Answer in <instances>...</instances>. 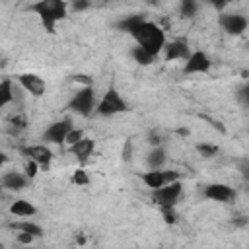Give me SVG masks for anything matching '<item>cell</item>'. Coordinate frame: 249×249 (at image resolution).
<instances>
[{
	"mask_svg": "<svg viewBox=\"0 0 249 249\" xmlns=\"http://www.w3.org/2000/svg\"><path fill=\"white\" fill-rule=\"evenodd\" d=\"M117 27L124 33H128L136 41V45L142 47L154 58L161 54L167 37H165V31L158 23L146 19L140 14H132V16H126L124 19H121L117 23Z\"/></svg>",
	"mask_w": 249,
	"mask_h": 249,
	"instance_id": "cell-1",
	"label": "cell"
},
{
	"mask_svg": "<svg viewBox=\"0 0 249 249\" xmlns=\"http://www.w3.org/2000/svg\"><path fill=\"white\" fill-rule=\"evenodd\" d=\"M29 10L41 19L43 27L49 33H54V27L60 19L66 18L68 14V2L66 0H35Z\"/></svg>",
	"mask_w": 249,
	"mask_h": 249,
	"instance_id": "cell-2",
	"label": "cell"
},
{
	"mask_svg": "<svg viewBox=\"0 0 249 249\" xmlns=\"http://www.w3.org/2000/svg\"><path fill=\"white\" fill-rule=\"evenodd\" d=\"M95 105H97V95L91 84H86L84 88H80L68 101V109L80 117H89L95 111Z\"/></svg>",
	"mask_w": 249,
	"mask_h": 249,
	"instance_id": "cell-3",
	"label": "cell"
},
{
	"mask_svg": "<svg viewBox=\"0 0 249 249\" xmlns=\"http://www.w3.org/2000/svg\"><path fill=\"white\" fill-rule=\"evenodd\" d=\"M124 111H128L126 99L115 88H109L103 93V97L97 101L93 113L99 115V117H113V115H119V113H124Z\"/></svg>",
	"mask_w": 249,
	"mask_h": 249,
	"instance_id": "cell-4",
	"label": "cell"
},
{
	"mask_svg": "<svg viewBox=\"0 0 249 249\" xmlns=\"http://www.w3.org/2000/svg\"><path fill=\"white\" fill-rule=\"evenodd\" d=\"M183 195V183L181 179H175L163 187H158L152 191V202L158 206V208H169V206H175L179 202Z\"/></svg>",
	"mask_w": 249,
	"mask_h": 249,
	"instance_id": "cell-5",
	"label": "cell"
},
{
	"mask_svg": "<svg viewBox=\"0 0 249 249\" xmlns=\"http://www.w3.org/2000/svg\"><path fill=\"white\" fill-rule=\"evenodd\" d=\"M140 179L144 181V185H146L150 191H154V189L163 187V185H167V183H171V181H175V179H181V177H179L177 171H173V169H163V167H161V169H148V171H144Z\"/></svg>",
	"mask_w": 249,
	"mask_h": 249,
	"instance_id": "cell-6",
	"label": "cell"
},
{
	"mask_svg": "<svg viewBox=\"0 0 249 249\" xmlns=\"http://www.w3.org/2000/svg\"><path fill=\"white\" fill-rule=\"evenodd\" d=\"M27 160H33L35 163H39L41 169H49L51 161H53V150L47 144H31V146H23L19 150Z\"/></svg>",
	"mask_w": 249,
	"mask_h": 249,
	"instance_id": "cell-7",
	"label": "cell"
},
{
	"mask_svg": "<svg viewBox=\"0 0 249 249\" xmlns=\"http://www.w3.org/2000/svg\"><path fill=\"white\" fill-rule=\"evenodd\" d=\"M218 23L228 35H233V37L243 35L249 27V19L243 14H222Z\"/></svg>",
	"mask_w": 249,
	"mask_h": 249,
	"instance_id": "cell-8",
	"label": "cell"
},
{
	"mask_svg": "<svg viewBox=\"0 0 249 249\" xmlns=\"http://www.w3.org/2000/svg\"><path fill=\"white\" fill-rule=\"evenodd\" d=\"M210 66H212V60L204 51H191V54L185 58L183 72L185 74H206Z\"/></svg>",
	"mask_w": 249,
	"mask_h": 249,
	"instance_id": "cell-9",
	"label": "cell"
},
{
	"mask_svg": "<svg viewBox=\"0 0 249 249\" xmlns=\"http://www.w3.org/2000/svg\"><path fill=\"white\" fill-rule=\"evenodd\" d=\"M72 128V121L70 119H60L54 121L47 126V130L43 132V140L45 144H64L68 130Z\"/></svg>",
	"mask_w": 249,
	"mask_h": 249,
	"instance_id": "cell-10",
	"label": "cell"
},
{
	"mask_svg": "<svg viewBox=\"0 0 249 249\" xmlns=\"http://www.w3.org/2000/svg\"><path fill=\"white\" fill-rule=\"evenodd\" d=\"M204 198L212 200V202H230L235 198V189L226 185V183H210L204 187Z\"/></svg>",
	"mask_w": 249,
	"mask_h": 249,
	"instance_id": "cell-11",
	"label": "cell"
},
{
	"mask_svg": "<svg viewBox=\"0 0 249 249\" xmlns=\"http://www.w3.org/2000/svg\"><path fill=\"white\" fill-rule=\"evenodd\" d=\"M18 82L19 86L33 97H41L45 91H47V82L39 76V74H33V72H23L18 76Z\"/></svg>",
	"mask_w": 249,
	"mask_h": 249,
	"instance_id": "cell-12",
	"label": "cell"
},
{
	"mask_svg": "<svg viewBox=\"0 0 249 249\" xmlns=\"http://www.w3.org/2000/svg\"><path fill=\"white\" fill-rule=\"evenodd\" d=\"M29 181H31V179H29L25 173H21V171H6V173H2V177H0L2 189L10 191V193H19V191H23V189L29 185Z\"/></svg>",
	"mask_w": 249,
	"mask_h": 249,
	"instance_id": "cell-13",
	"label": "cell"
},
{
	"mask_svg": "<svg viewBox=\"0 0 249 249\" xmlns=\"http://www.w3.org/2000/svg\"><path fill=\"white\" fill-rule=\"evenodd\" d=\"M161 53H163V58L167 62H171V60H185L191 54V49H189V43L187 41L175 39V41H165Z\"/></svg>",
	"mask_w": 249,
	"mask_h": 249,
	"instance_id": "cell-14",
	"label": "cell"
},
{
	"mask_svg": "<svg viewBox=\"0 0 249 249\" xmlns=\"http://www.w3.org/2000/svg\"><path fill=\"white\" fill-rule=\"evenodd\" d=\"M93 150H95V142H93L91 138H88V136H82L78 142H74V144L68 146V152H70L80 163H86V161L89 160V156L93 154Z\"/></svg>",
	"mask_w": 249,
	"mask_h": 249,
	"instance_id": "cell-15",
	"label": "cell"
},
{
	"mask_svg": "<svg viewBox=\"0 0 249 249\" xmlns=\"http://www.w3.org/2000/svg\"><path fill=\"white\" fill-rule=\"evenodd\" d=\"M167 161V152L165 148L160 144V146H152L148 156H146V163H148V169H161Z\"/></svg>",
	"mask_w": 249,
	"mask_h": 249,
	"instance_id": "cell-16",
	"label": "cell"
},
{
	"mask_svg": "<svg viewBox=\"0 0 249 249\" xmlns=\"http://www.w3.org/2000/svg\"><path fill=\"white\" fill-rule=\"evenodd\" d=\"M10 214L16 216V218H31V216L37 214V208H35V204H31L29 200L18 198V200H14V202L10 204Z\"/></svg>",
	"mask_w": 249,
	"mask_h": 249,
	"instance_id": "cell-17",
	"label": "cell"
},
{
	"mask_svg": "<svg viewBox=\"0 0 249 249\" xmlns=\"http://www.w3.org/2000/svg\"><path fill=\"white\" fill-rule=\"evenodd\" d=\"M10 230L14 231H25V233H31L35 237H41L43 235V228L37 224V222H31V220H18V222H12L10 224Z\"/></svg>",
	"mask_w": 249,
	"mask_h": 249,
	"instance_id": "cell-18",
	"label": "cell"
},
{
	"mask_svg": "<svg viewBox=\"0 0 249 249\" xmlns=\"http://www.w3.org/2000/svg\"><path fill=\"white\" fill-rule=\"evenodd\" d=\"M14 101V84L10 78L0 80V109Z\"/></svg>",
	"mask_w": 249,
	"mask_h": 249,
	"instance_id": "cell-19",
	"label": "cell"
},
{
	"mask_svg": "<svg viewBox=\"0 0 249 249\" xmlns=\"http://www.w3.org/2000/svg\"><path fill=\"white\" fill-rule=\"evenodd\" d=\"M200 2L198 0H179V14L183 18H195L198 12Z\"/></svg>",
	"mask_w": 249,
	"mask_h": 249,
	"instance_id": "cell-20",
	"label": "cell"
},
{
	"mask_svg": "<svg viewBox=\"0 0 249 249\" xmlns=\"http://www.w3.org/2000/svg\"><path fill=\"white\" fill-rule=\"evenodd\" d=\"M130 56L134 58V62H138V64H142V66H148V64H152V60H154V56H152V54H148V53H146L142 47H138V45H134V47H132Z\"/></svg>",
	"mask_w": 249,
	"mask_h": 249,
	"instance_id": "cell-21",
	"label": "cell"
},
{
	"mask_svg": "<svg viewBox=\"0 0 249 249\" xmlns=\"http://www.w3.org/2000/svg\"><path fill=\"white\" fill-rule=\"evenodd\" d=\"M196 152L202 156V158H214V156H218V152H220V148L216 146V144H208V142H202V144H196Z\"/></svg>",
	"mask_w": 249,
	"mask_h": 249,
	"instance_id": "cell-22",
	"label": "cell"
},
{
	"mask_svg": "<svg viewBox=\"0 0 249 249\" xmlns=\"http://www.w3.org/2000/svg\"><path fill=\"white\" fill-rule=\"evenodd\" d=\"M10 126H12V132H19V130H23L25 126H27V117L23 115V113H19V115H16V117H12L10 119Z\"/></svg>",
	"mask_w": 249,
	"mask_h": 249,
	"instance_id": "cell-23",
	"label": "cell"
},
{
	"mask_svg": "<svg viewBox=\"0 0 249 249\" xmlns=\"http://www.w3.org/2000/svg\"><path fill=\"white\" fill-rule=\"evenodd\" d=\"M72 183L74 185H78V187H86V185H89V175H88V171L86 169H76L74 173H72Z\"/></svg>",
	"mask_w": 249,
	"mask_h": 249,
	"instance_id": "cell-24",
	"label": "cell"
},
{
	"mask_svg": "<svg viewBox=\"0 0 249 249\" xmlns=\"http://www.w3.org/2000/svg\"><path fill=\"white\" fill-rule=\"evenodd\" d=\"M39 169H41L39 163H35L33 160H27V161H25V167H23V173H25L29 179H35L37 173H39Z\"/></svg>",
	"mask_w": 249,
	"mask_h": 249,
	"instance_id": "cell-25",
	"label": "cell"
},
{
	"mask_svg": "<svg viewBox=\"0 0 249 249\" xmlns=\"http://www.w3.org/2000/svg\"><path fill=\"white\" fill-rule=\"evenodd\" d=\"M161 210V216H163V222L165 224H175L177 222V212H175V206H169V208H160Z\"/></svg>",
	"mask_w": 249,
	"mask_h": 249,
	"instance_id": "cell-26",
	"label": "cell"
},
{
	"mask_svg": "<svg viewBox=\"0 0 249 249\" xmlns=\"http://www.w3.org/2000/svg\"><path fill=\"white\" fill-rule=\"evenodd\" d=\"M82 136H84V130H82V128H74V126H72V128L68 130V134H66V140H64V144H68V146H70V144L78 142Z\"/></svg>",
	"mask_w": 249,
	"mask_h": 249,
	"instance_id": "cell-27",
	"label": "cell"
},
{
	"mask_svg": "<svg viewBox=\"0 0 249 249\" xmlns=\"http://www.w3.org/2000/svg\"><path fill=\"white\" fill-rule=\"evenodd\" d=\"M91 6V0H70L68 8H72L74 12H86Z\"/></svg>",
	"mask_w": 249,
	"mask_h": 249,
	"instance_id": "cell-28",
	"label": "cell"
},
{
	"mask_svg": "<svg viewBox=\"0 0 249 249\" xmlns=\"http://www.w3.org/2000/svg\"><path fill=\"white\" fill-rule=\"evenodd\" d=\"M16 239H18V243H21V245H29V243H33L37 237L31 235V233H25V231H18Z\"/></svg>",
	"mask_w": 249,
	"mask_h": 249,
	"instance_id": "cell-29",
	"label": "cell"
},
{
	"mask_svg": "<svg viewBox=\"0 0 249 249\" xmlns=\"http://www.w3.org/2000/svg\"><path fill=\"white\" fill-rule=\"evenodd\" d=\"M206 2H208L214 10H220V12H222L226 6H230V4H231V2H235V0H206Z\"/></svg>",
	"mask_w": 249,
	"mask_h": 249,
	"instance_id": "cell-30",
	"label": "cell"
},
{
	"mask_svg": "<svg viewBox=\"0 0 249 249\" xmlns=\"http://www.w3.org/2000/svg\"><path fill=\"white\" fill-rule=\"evenodd\" d=\"M148 142H150V146H160L161 144V136H160V132H152L150 134V138H148Z\"/></svg>",
	"mask_w": 249,
	"mask_h": 249,
	"instance_id": "cell-31",
	"label": "cell"
},
{
	"mask_svg": "<svg viewBox=\"0 0 249 249\" xmlns=\"http://www.w3.org/2000/svg\"><path fill=\"white\" fill-rule=\"evenodd\" d=\"M130 154H132V146H130V142H126L124 148H123V158L124 160H130Z\"/></svg>",
	"mask_w": 249,
	"mask_h": 249,
	"instance_id": "cell-32",
	"label": "cell"
},
{
	"mask_svg": "<svg viewBox=\"0 0 249 249\" xmlns=\"http://www.w3.org/2000/svg\"><path fill=\"white\" fill-rule=\"evenodd\" d=\"M6 161H8V156H6V152L0 148V169L6 165Z\"/></svg>",
	"mask_w": 249,
	"mask_h": 249,
	"instance_id": "cell-33",
	"label": "cell"
},
{
	"mask_svg": "<svg viewBox=\"0 0 249 249\" xmlns=\"http://www.w3.org/2000/svg\"><path fill=\"white\" fill-rule=\"evenodd\" d=\"M2 247H4V245H2V243H0V249H2Z\"/></svg>",
	"mask_w": 249,
	"mask_h": 249,
	"instance_id": "cell-34",
	"label": "cell"
},
{
	"mask_svg": "<svg viewBox=\"0 0 249 249\" xmlns=\"http://www.w3.org/2000/svg\"><path fill=\"white\" fill-rule=\"evenodd\" d=\"M150 2H156V0H150Z\"/></svg>",
	"mask_w": 249,
	"mask_h": 249,
	"instance_id": "cell-35",
	"label": "cell"
}]
</instances>
